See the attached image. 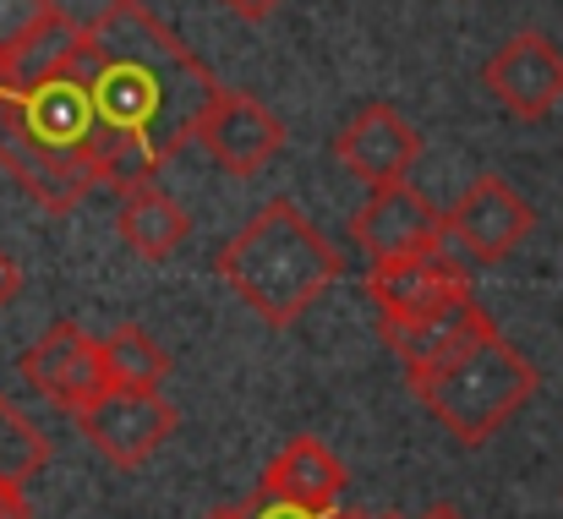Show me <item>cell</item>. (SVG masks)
I'll return each mask as SVG.
<instances>
[{
    "instance_id": "obj_8",
    "label": "cell",
    "mask_w": 563,
    "mask_h": 519,
    "mask_svg": "<svg viewBox=\"0 0 563 519\" xmlns=\"http://www.w3.org/2000/svg\"><path fill=\"white\" fill-rule=\"evenodd\" d=\"M191 143H202L208 159L224 175H241L246 180V175L268 170V159L285 148V126H279V115L263 99H252L241 88H219L213 104L202 110Z\"/></svg>"
},
{
    "instance_id": "obj_7",
    "label": "cell",
    "mask_w": 563,
    "mask_h": 519,
    "mask_svg": "<svg viewBox=\"0 0 563 519\" xmlns=\"http://www.w3.org/2000/svg\"><path fill=\"white\" fill-rule=\"evenodd\" d=\"M22 377L27 388L66 410V416H82L110 383H104V355H99V340L82 334L77 323H49L33 345L22 350Z\"/></svg>"
},
{
    "instance_id": "obj_3",
    "label": "cell",
    "mask_w": 563,
    "mask_h": 519,
    "mask_svg": "<svg viewBox=\"0 0 563 519\" xmlns=\"http://www.w3.org/2000/svg\"><path fill=\"white\" fill-rule=\"evenodd\" d=\"M410 394L421 399V410L432 421H443V432L465 449H482L487 438H498L537 394V366L509 345L498 329L471 350H460L454 361H443L427 377H410Z\"/></svg>"
},
{
    "instance_id": "obj_18",
    "label": "cell",
    "mask_w": 563,
    "mask_h": 519,
    "mask_svg": "<svg viewBox=\"0 0 563 519\" xmlns=\"http://www.w3.org/2000/svg\"><path fill=\"white\" fill-rule=\"evenodd\" d=\"M44 465H49V438L0 394V482L27 487Z\"/></svg>"
},
{
    "instance_id": "obj_15",
    "label": "cell",
    "mask_w": 563,
    "mask_h": 519,
    "mask_svg": "<svg viewBox=\"0 0 563 519\" xmlns=\"http://www.w3.org/2000/svg\"><path fill=\"white\" fill-rule=\"evenodd\" d=\"M115 230L121 241L148 257V263H165L187 246L191 235V213L181 208V197H170L159 180H137L121 191V208H115Z\"/></svg>"
},
{
    "instance_id": "obj_9",
    "label": "cell",
    "mask_w": 563,
    "mask_h": 519,
    "mask_svg": "<svg viewBox=\"0 0 563 519\" xmlns=\"http://www.w3.org/2000/svg\"><path fill=\"white\" fill-rule=\"evenodd\" d=\"M482 88L515 115V121H542L553 104L563 99V49L526 27V33H509L493 60L482 66Z\"/></svg>"
},
{
    "instance_id": "obj_5",
    "label": "cell",
    "mask_w": 563,
    "mask_h": 519,
    "mask_svg": "<svg viewBox=\"0 0 563 519\" xmlns=\"http://www.w3.org/2000/svg\"><path fill=\"white\" fill-rule=\"evenodd\" d=\"M82 427V438L121 471L148 465L170 438H176V405L165 394H143V388H104L82 416H71Z\"/></svg>"
},
{
    "instance_id": "obj_1",
    "label": "cell",
    "mask_w": 563,
    "mask_h": 519,
    "mask_svg": "<svg viewBox=\"0 0 563 519\" xmlns=\"http://www.w3.org/2000/svg\"><path fill=\"white\" fill-rule=\"evenodd\" d=\"M66 71L82 82L93 110V175L115 191L159 180V170L197 137V121L219 93L213 71L143 0H110L93 22H82Z\"/></svg>"
},
{
    "instance_id": "obj_10",
    "label": "cell",
    "mask_w": 563,
    "mask_h": 519,
    "mask_svg": "<svg viewBox=\"0 0 563 519\" xmlns=\"http://www.w3.org/2000/svg\"><path fill=\"white\" fill-rule=\"evenodd\" d=\"M351 235H356V246H362L373 263L421 257V252H438V241H443V213H438L410 180H394V186H373V191H367V202H362L356 219H351Z\"/></svg>"
},
{
    "instance_id": "obj_17",
    "label": "cell",
    "mask_w": 563,
    "mask_h": 519,
    "mask_svg": "<svg viewBox=\"0 0 563 519\" xmlns=\"http://www.w3.org/2000/svg\"><path fill=\"white\" fill-rule=\"evenodd\" d=\"M77 38H82V27L55 5L49 11V22H38L11 55H5V71H11V88L22 93V88H33V82H44V77H55L60 66H66V55L77 49Z\"/></svg>"
},
{
    "instance_id": "obj_21",
    "label": "cell",
    "mask_w": 563,
    "mask_h": 519,
    "mask_svg": "<svg viewBox=\"0 0 563 519\" xmlns=\"http://www.w3.org/2000/svg\"><path fill=\"white\" fill-rule=\"evenodd\" d=\"M16 290H22V268H16V257L0 246V312L16 301Z\"/></svg>"
},
{
    "instance_id": "obj_13",
    "label": "cell",
    "mask_w": 563,
    "mask_h": 519,
    "mask_svg": "<svg viewBox=\"0 0 563 519\" xmlns=\"http://www.w3.org/2000/svg\"><path fill=\"white\" fill-rule=\"evenodd\" d=\"M471 290V268H460L443 252H421V257H394L373 263L367 274V301L377 307L383 323H405V318H427L443 301Z\"/></svg>"
},
{
    "instance_id": "obj_14",
    "label": "cell",
    "mask_w": 563,
    "mask_h": 519,
    "mask_svg": "<svg viewBox=\"0 0 563 519\" xmlns=\"http://www.w3.org/2000/svg\"><path fill=\"white\" fill-rule=\"evenodd\" d=\"M252 493L279 498V504H296L307 515H334L340 509V493H345V465H340V454L323 438H307L301 432V438H290L263 465V476H257Z\"/></svg>"
},
{
    "instance_id": "obj_6",
    "label": "cell",
    "mask_w": 563,
    "mask_h": 519,
    "mask_svg": "<svg viewBox=\"0 0 563 519\" xmlns=\"http://www.w3.org/2000/svg\"><path fill=\"white\" fill-rule=\"evenodd\" d=\"M537 230V208L504 180V175H476L460 202L443 213V235L476 263H498L509 257L526 235Z\"/></svg>"
},
{
    "instance_id": "obj_12",
    "label": "cell",
    "mask_w": 563,
    "mask_h": 519,
    "mask_svg": "<svg viewBox=\"0 0 563 519\" xmlns=\"http://www.w3.org/2000/svg\"><path fill=\"white\" fill-rule=\"evenodd\" d=\"M377 334H383V345L399 355L405 377H427V372H438L443 361H454L460 350L487 340V334H493V318H487V312L476 307V296L465 290V296L443 301V307L427 312V318H405V323H383V318H377Z\"/></svg>"
},
{
    "instance_id": "obj_19",
    "label": "cell",
    "mask_w": 563,
    "mask_h": 519,
    "mask_svg": "<svg viewBox=\"0 0 563 519\" xmlns=\"http://www.w3.org/2000/svg\"><path fill=\"white\" fill-rule=\"evenodd\" d=\"M55 0H0V55H11L38 22H49Z\"/></svg>"
},
{
    "instance_id": "obj_11",
    "label": "cell",
    "mask_w": 563,
    "mask_h": 519,
    "mask_svg": "<svg viewBox=\"0 0 563 519\" xmlns=\"http://www.w3.org/2000/svg\"><path fill=\"white\" fill-rule=\"evenodd\" d=\"M329 154L356 175V180H367V186H394V180L410 175L416 154H421V137H416V126H410L394 104L373 99V104H362V110L334 132Z\"/></svg>"
},
{
    "instance_id": "obj_25",
    "label": "cell",
    "mask_w": 563,
    "mask_h": 519,
    "mask_svg": "<svg viewBox=\"0 0 563 519\" xmlns=\"http://www.w3.org/2000/svg\"><path fill=\"white\" fill-rule=\"evenodd\" d=\"M323 519H394V515H340V509H334V515H323Z\"/></svg>"
},
{
    "instance_id": "obj_16",
    "label": "cell",
    "mask_w": 563,
    "mask_h": 519,
    "mask_svg": "<svg viewBox=\"0 0 563 519\" xmlns=\"http://www.w3.org/2000/svg\"><path fill=\"white\" fill-rule=\"evenodd\" d=\"M99 355H104V383L110 388H143V394H159L165 377H170V355L165 345L137 329V323H121L99 340Z\"/></svg>"
},
{
    "instance_id": "obj_2",
    "label": "cell",
    "mask_w": 563,
    "mask_h": 519,
    "mask_svg": "<svg viewBox=\"0 0 563 519\" xmlns=\"http://www.w3.org/2000/svg\"><path fill=\"white\" fill-rule=\"evenodd\" d=\"M213 268L268 329H290L296 318H307L323 301V290L345 274L340 252L290 197H268L219 246Z\"/></svg>"
},
{
    "instance_id": "obj_4",
    "label": "cell",
    "mask_w": 563,
    "mask_h": 519,
    "mask_svg": "<svg viewBox=\"0 0 563 519\" xmlns=\"http://www.w3.org/2000/svg\"><path fill=\"white\" fill-rule=\"evenodd\" d=\"M0 170L11 175L38 208L49 213H71L93 186L99 175L88 159H71V154H55L33 137L27 115H22V99L11 88H0Z\"/></svg>"
},
{
    "instance_id": "obj_22",
    "label": "cell",
    "mask_w": 563,
    "mask_h": 519,
    "mask_svg": "<svg viewBox=\"0 0 563 519\" xmlns=\"http://www.w3.org/2000/svg\"><path fill=\"white\" fill-rule=\"evenodd\" d=\"M224 5H230L241 22H268V16H274L285 0H224Z\"/></svg>"
},
{
    "instance_id": "obj_23",
    "label": "cell",
    "mask_w": 563,
    "mask_h": 519,
    "mask_svg": "<svg viewBox=\"0 0 563 519\" xmlns=\"http://www.w3.org/2000/svg\"><path fill=\"white\" fill-rule=\"evenodd\" d=\"M416 519H471V515H460L454 504H432V509H421Z\"/></svg>"
},
{
    "instance_id": "obj_20",
    "label": "cell",
    "mask_w": 563,
    "mask_h": 519,
    "mask_svg": "<svg viewBox=\"0 0 563 519\" xmlns=\"http://www.w3.org/2000/svg\"><path fill=\"white\" fill-rule=\"evenodd\" d=\"M241 519H323V515H307V509H296V504H279V498L252 493V498L241 504Z\"/></svg>"
},
{
    "instance_id": "obj_24",
    "label": "cell",
    "mask_w": 563,
    "mask_h": 519,
    "mask_svg": "<svg viewBox=\"0 0 563 519\" xmlns=\"http://www.w3.org/2000/svg\"><path fill=\"white\" fill-rule=\"evenodd\" d=\"M202 519H241V504H230V509H213V515H202Z\"/></svg>"
}]
</instances>
